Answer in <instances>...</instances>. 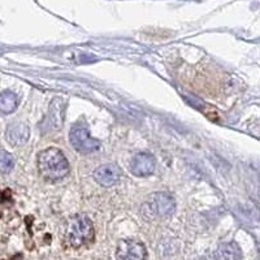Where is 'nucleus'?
<instances>
[{
	"instance_id": "f257e3e1",
	"label": "nucleus",
	"mask_w": 260,
	"mask_h": 260,
	"mask_svg": "<svg viewBox=\"0 0 260 260\" xmlns=\"http://www.w3.org/2000/svg\"><path fill=\"white\" fill-rule=\"evenodd\" d=\"M39 173L46 181H60L69 173V162L61 151L48 147L38 155Z\"/></svg>"
},
{
	"instance_id": "f03ea898",
	"label": "nucleus",
	"mask_w": 260,
	"mask_h": 260,
	"mask_svg": "<svg viewBox=\"0 0 260 260\" xmlns=\"http://www.w3.org/2000/svg\"><path fill=\"white\" fill-rule=\"evenodd\" d=\"M92 237H94V226L87 216L77 215L69 221L67 238L72 247H81L86 242L91 241Z\"/></svg>"
},
{
	"instance_id": "7ed1b4c3",
	"label": "nucleus",
	"mask_w": 260,
	"mask_h": 260,
	"mask_svg": "<svg viewBox=\"0 0 260 260\" xmlns=\"http://www.w3.org/2000/svg\"><path fill=\"white\" fill-rule=\"evenodd\" d=\"M146 211L151 213L152 217H168L173 215L176 210L175 199L166 192H156L150 197L146 202Z\"/></svg>"
},
{
	"instance_id": "20e7f679",
	"label": "nucleus",
	"mask_w": 260,
	"mask_h": 260,
	"mask_svg": "<svg viewBox=\"0 0 260 260\" xmlns=\"http://www.w3.org/2000/svg\"><path fill=\"white\" fill-rule=\"evenodd\" d=\"M69 141L72 147L81 154H91L101 147V142L92 138L85 126H74L69 133Z\"/></svg>"
},
{
	"instance_id": "39448f33",
	"label": "nucleus",
	"mask_w": 260,
	"mask_h": 260,
	"mask_svg": "<svg viewBox=\"0 0 260 260\" xmlns=\"http://www.w3.org/2000/svg\"><path fill=\"white\" fill-rule=\"evenodd\" d=\"M146 247L142 242L122 240L116 248V260H145Z\"/></svg>"
},
{
	"instance_id": "423d86ee",
	"label": "nucleus",
	"mask_w": 260,
	"mask_h": 260,
	"mask_svg": "<svg viewBox=\"0 0 260 260\" xmlns=\"http://www.w3.org/2000/svg\"><path fill=\"white\" fill-rule=\"evenodd\" d=\"M155 167V157L148 152H139L130 161V172L137 177H147L152 175Z\"/></svg>"
},
{
	"instance_id": "0eeeda50",
	"label": "nucleus",
	"mask_w": 260,
	"mask_h": 260,
	"mask_svg": "<svg viewBox=\"0 0 260 260\" xmlns=\"http://www.w3.org/2000/svg\"><path fill=\"white\" fill-rule=\"evenodd\" d=\"M120 177H121V171L115 164H106L99 167L94 172V180L103 187H111L116 185Z\"/></svg>"
},
{
	"instance_id": "6e6552de",
	"label": "nucleus",
	"mask_w": 260,
	"mask_h": 260,
	"mask_svg": "<svg viewBox=\"0 0 260 260\" xmlns=\"http://www.w3.org/2000/svg\"><path fill=\"white\" fill-rule=\"evenodd\" d=\"M6 136L11 145L18 147L29 141V127L22 122H13L7 129Z\"/></svg>"
},
{
	"instance_id": "1a4fd4ad",
	"label": "nucleus",
	"mask_w": 260,
	"mask_h": 260,
	"mask_svg": "<svg viewBox=\"0 0 260 260\" xmlns=\"http://www.w3.org/2000/svg\"><path fill=\"white\" fill-rule=\"evenodd\" d=\"M242 256L240 246L236 242L221 243L216 251V259L217 260H240Z\"/></svg>"
},
{
	"instance_id": "9d476101",
	"label": "nucleus",
	"mask_w": 260,
	"mask_h": 260,
	"mask_svg": "<svg viewBox=\"0 0 260 260\" xmlns=\"http://www.w3.org/2000/svg\"><path fill=\"white\" fill-rule=\"evenodd\" d=\"M60 101L56 99L53 102L50 107V112H48V117L46 120L47 122V126L50 127L51 130H59L61 127L62 121H64V107L60 106Z\"/></svg>"
},
{
	"instance_id": "9b49d317",
	"label": "nucleus",
	"mask_w": 260,
	"mask_h": 260,
	"mask_svg": "<svg viewBox=\"0 0 260 260\" xmlns=\"http://www.w3.org/2000/svg\"><path fill=\"white\" fill-rule=\"evenodd\" d=\"M18 99L15 92L12 91H3L0 94V113L8 115L12 113L17 108Z\"/></svg>"
},
{
	"instance_id": "f8f14e48",
	"label": "nucleus",
	"mask_w": 260,
	"mask_h": 260,
	"mask_svg": "<svg viewBox=\"0 0 260 260\" xmlns=\"http://www.w3.org/2000/svg\"><path fill=\"white\" fill-rule=\"evenodd\" d=\"M15 167V159L9 152L4 150H0V172L7 175L12 171Z\"/></svg>"
},
{
	"instance_id": "ddd939ff",
	"label": "nucleus",
	"mask_w": 260,
	"mask_h": 260,
	"mask_svg": "<svg viewBox=\"0 0 260 260\" xmlns=\"http://www.w3.org/2000/svg\"><path fill=\"white\" fill-rule=\"evenodd\" d=\"M9 197H11V192H9L8 189L0 191V203H2V202H6L7 199H9Z\"/></svg>"
},
{
	"instance_id": "4468645a",
	"label": "nucleus",
	"mask_w": 260,
	"mask_h": 260,
	"mask_svg": "<svg viewBox=\"0 0 260 260\" xmlns=\"http://www.w3.org/2000/svg\"><path fill=\"white\" fill-rule=\"evenodd\" d=\"M3 52H4V51L2 50V48H0V55H3Z\"/></svg>"
},
{
	"instance_id": "2eb2a0df",
	"label": "nucleus",
	"mask_w": 260,
	"mask_h": 260,
	"mask_svg": "<svg viewBox=\"0 0 260 260\" xmlns=\"http://www.w3.org/2000/svg\"><path fill=\"white\" fill-rule=\"evenodd\" d=\"M201 260H211V259H207V257H202Z\"/></svg>"
}]
</instances>
